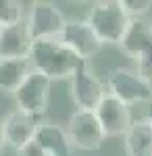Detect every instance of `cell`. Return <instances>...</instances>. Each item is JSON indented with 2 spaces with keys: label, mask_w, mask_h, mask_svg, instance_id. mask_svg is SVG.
Masks as SVG:
<instances>
[{
  "label": "cell",
  "mask_w": 152,
  "mask_h": 156,
  "mask_svg": "<svg viewBox=\"0 0 152 156\" xmlns=\"http://www.w3.org/2000/svg\"><path fill=\"white\" fill-rule=\"evenodd\" d=\"M27 58L31 69L42 73L50 81L71 79L77 69L85 65V60H81L71 48H67L59 37L34 40Z\"/></svg>",
  "instance_id": "obj_1"
},
{
  "label": "cell",
  "mask_w": 152,
  "mask_h": 156,
  "mask_svg": "<svg viewBox=\"0 0 152 156\" xmlns=\"http://www.w3.org/2000/svg\"><path fill=\"white\" fill-rule=\"evenodd\" d=\"M85 23L92 27L96 37L104 44H119L121 37L127 29L129 17L121 9L119 0H100L94 2L92 9L88 11Z\"/></svg>",
  "instance_id": "obj_2"
},
{
  "label": "cell",
  "mask_w": 152,
  "mask_h": 156,
  "mask_svg": "<svg viewBox=\"0 0 152 156\" xmlns=\"http://www.w3.org/2000/svg\"><path fill=\"white\" fill-rule=\"evenodd\" d=\"M106 94L119 98L123 104H142L152 102V83L144 79L138 71L127 67H115L106 73L104 79Z\"/></svg>",
  "instance_id": "obj_3"
},
{
  "label": "cell",
  "mask_w": 152,
  "mask_h": 156,
  "mask_svg": "<svg viewBox=\"0 0 152 156\" xmlns=\"http://www.w3.org/2000/svg\"><path fill=\"white\" fill-rule=\"evenodd\" d=\"M67 135L73 150H83V152L100 150L106 140L94 110H75L67 123Z\"/></svg>",
  "instance_id": "obj_4"
},
{
  "label": "cell",
  "mask_w": 152,
  "mask_h": 156,
  "mask_svg": "<svg viewBox=\"0 0 152 156\" xmlns=\"http://www.w3.org/2000/svg\"><path fill=\"white\" fill-rule=\"evenodd\" d=\"M25 21L29 27L31 40H50V37L60 36L63 27L67 23V17L59 11L56 4H52L48 0H38L29 6Z\"/></svg>",
  "instance_id": "obj_5"
},
{
  "label": "cell",
  "mask_w": 152,
  "mask_h": 156,
  "mask_svg": "<svg viewBox=\"0 0 152 156\" xmlns=\"http://www.w3.org/2000/svg\"><path fill=\"white\" fill-rule=\"evenodd\" d=\"M50 87H52V81L48 77H44L38 71H31L25 77L23 83L19 85V90L13 94L15 102H17V108L40 119L48 108Z\"/></svg>",
  "instance_id": "obj_6"
},
{
  "label": "cell",
  "mask_w": 152,
  "mask_h": 156,
  "mask_svg": "<svg viewBox=\"0 0 152 156\" xmlns=\"http://www.w3.org/2000/svg\"><path fill=\"white\" fill-rule=\"evenodd\" d=\"M94 115H96L106 137H123L133 121L129 106L110 94H104V98L94 108Z\"/></svg>",
  "instance_id": "obj_7"
},
{
  "label": "cell",
  "mask_w": 152,
  "mask_h": 156,
  "mask_svg": "<svg viewBox=\"0 0 152 156\" xmlns=\"http://www.w3.org/2000/svg\"><path fill=\"white\" fill-rule=\"evenodd\" d=\"M106 87L98 79V75L88 67V62L77 69V73L71 77V98L77 110H94L98 102L104 98Z\"/></svg>",
  "instance_id": "obj_8"
},
{
  "label": "cell",
  "mask_w": 152,
  "mask_h": 156,
  "mask_svg": "<svg viewBox=\"0 0 152 156\" xmlns=\"http://www.w3.org/2000/svg\"><path fill=\"white\" fill-rule=\"evenodd\" d=\"M59 40L67 46V48H71L77 56L81 60H88L94 58L100 50H102V42L96 37V34L92 31V27L85 23V19L83 21H69L67 19V23H65V27H63V31H60Z\"/></svg>",
  "instance_id": "obj_9"
},
{
  "label": "cell",
  "mask_w": 152,
  "mask_h": 156,
  "mask_svg": "<svg viewBox=\"0 0 152 156\" xmlns=\"http://www.w3.org/2000/svg\"><path fill=\"white\" fill-rule=\"evenodd\" d=\"M40 125V119L34 115H27L23 110H13L9 112L4 121H2V127H4V137H6V146L15 148L17 152L23 148V146L31 144L34 142L35 129Z\"/></svg>",
  "instance_id": "obj_10"
},
{
  "label": "cell",
  "mask_w": 152,
  "mask_h": 156,
  "mask_svg": "<svg viewBox=\"0 0 152 156\" xmlns=\"http://www.w3.org/2000/svg\"><path fill=\"white\" fill-rule=\"evenodd\" d=\"M31 34L27 21L0 27V58H27L31 50Z\"/></svg>",
  "instance_id": "obj_11"
},
{
  "label": "cell",
  "mask_w": 152,
  "mask_h": 156,
  "mask_svg": "<svg viewBox=\"0 0 152 156\" xmlns=\"http://www.w3.org/2000/svg\"><path fill=\"white\" fill-rule=\"evenodd\" d=\"M34 144H38L48 156H71L73 146L67 135V129L52 121H40L34 135Z\"/></svg>",
  "instance_id": "obj_12"
},
{
  "label": "cell",
  "mask_w": 152,
  "mask_h": 156,
  "mask_svg": "<svg viewBox=\"0 0 152 156\" xmlns=\"http://www.w3.org/2000/svg\"><path fill=\"white\" fill-rule=\"evenodd\" d=\"M119 46L127 56L138 60L152 46V19H148V17L129 19L127 29L121 37Z\"/></svg>",
  "instance_id": "obj_13"
},
{
  "label": "cell",
  "mask_w": 152,
  "mask_h": 156,
  "mask_svg": "<svg viewBox=\"0 0 152 156\" xmlns=\"http://www.w3.org/2000/svg\"><path fill=\"white\" fill-rule=\"evenodd\" d=\"M127 156H152V125L146 119H133L123 135Z\"/></svg>",
  "instance_id": "obj_14"
},
{
  "label": "cell",
  "mask_w": 152,
  "mask_h": 156,
  "mask_svg": "<svg viewBox=\"0 0 152 156\" xmlns=\"http://www.w3.org/2000/svg\"><path fill=\"white\" fill-rule=\"evenodd\" d=\"M31 71L29 58H0V92L15 94Z\"/></svg>",
  "instance_id": "obj_15"
},
{
  "label": "cell",
  "mask_w": 152,
  "mask_h": 156,
  "mask_svg": "<svg viewBox=\"0 0 152 156\" xmlns=\"http://www.w3.org/2000/svg\"><path fill=\"white\" fill-rule=\"evenodd\" d=\"M25 19V11L17 0H0V27L15 25Z\"/></svg>",
  "instance_id": "obj_16"
},
{
  "label": "cell",
  "mask_w": 152,
  "mask_h": 156,
  "mask_svg": "<svg viewBox=\"0 0 152 156\" xmlns=\"http://www.w3.org/2000/svg\"><path fill=\"white\" fill-rule=\"evenodd\" d=\"M121 9L125 11L129 19H138V17H146L152 11V0H119Z\"/></svg>",
  "instance_id": "obj_17"
},
{
  "label": "cell",
  "mask_w": 152,
  "mask_h": 156,
  "mask_svg": "<svg viewBox=\"0 0 152 156\" xmlns=\"http://www.w3.org/2000/svg\"><path fill=\"white\" fill-rule=\"evenodd\" d=\"M136 62H138V73H140L144 79H148L152 83V46L146 50Z\"/></svg>",
  "instance_id": "obj_18"
},
{
  "label": "cell",
  "mask_w": 152,
  "mask_h": 156,
  "mask_svg": "<svg viewBox=\"0 0 152 156\" xmlns=\"http://www.w3.org/2000/svg\"><path fill=\"white\" fill-rule=\"evenodd\" d=\"M17 154H19V156H48L46 152H44L38 144H34V142H31V144H27V146H23Z\"/></svg>",
  "instance_id": "obj_19"
},
{
  "label": "cell",
  "mask_w": 152,
  "mask_h": 156,
  "mask_svg": "<svg viewBox=\"0 0 152 156\" xmlns=\"http://www.w3.org/2000/svg\"><path fill=\"white\" fill-rule=\"evenodd\" d=\"M6 150V137H4V127H2V121H0V156Z\"/></svg>",
  "instance_id": "obj_20"
},
{
  "label": "cell",
  "mask_w": 152,
  "mask_h": 156,
  "mask_svg": "<svg viewBox=\"0 0 152 156\" xmlns=\"http://www.w3.org/2000/svg\"><path fill=\"white\" fill-rule=\"evenodd\" d=\"M144 119L152 125V102H148V112H146V117H144Z\"/></svg>",
  "instance_id": "obj_21"
}]
</instances>
